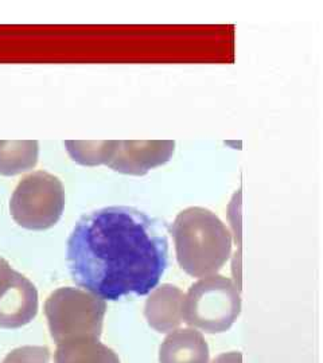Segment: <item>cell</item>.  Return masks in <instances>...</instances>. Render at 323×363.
Segmentation results:
<instances>
[{
    "label": "cell",
    "instance_id": "5b68a950",
    "mask_svg": "<svg viewBox=\"0 0 323 363\" xmlns=\"http://www.w3.org/2000/svg\"><path fill=\"white\" fill-rule=\"evenodd\" d=\"M62 182L46 171H35L18 183L10 201L13 220L27 230H46L62 217Z\"/></svg>",
    "mask_w": 323,
    "mask_h": 363
},
{
    "label": "cell",
    "instance_id": "ba28073f",
    "mask_svg": "<svg viewBox=\"0 0 323 363\" xmlns=\"http://www.w3.org/2000/svg\"><path fill=\"white\" fill-rule=\"evenodd\" d=\"M185 294L178 286L163 284L155 288L146 301L144 316L147 323L160 334L177 330L182 322Z\"/></svg>",
    "mask_w": 323,
    "mask_h": 363
},
{
    "label": "cell",
    "instance_id": "52a82bcc",
    "mask_svg": "<svg viewBox=\"0 0 323 363\" xmlns=\"http://www.w3.org/2000/svg\"><path fill=\"white\" fill-rule=\"evenodd\" d=\"M175 150L173 140H114L106 166L126 175H146L168 163Z\"/></svg>",
    "mask_w": 323,
    "mask_h": 363
},
{
    "label": "cell",
    "instance_id": "4fadbf2b",
    "mask_svg": "<svg viewBox=\"0 0 323 363\" xmlns=\"http://www.w3.org/2000/svg\"><path fill=\"white\" fill-rule=\"evenodd\" d=\"M50 351L40 346H25L11 351L1 363H49Z\"/></svg>",
    "mask_w": 323,
    "mask_h": 363
},
{
    "label": "cell",
    "instance_id": "8fae6325",
    "mask_svg": "<svg viewBox=\"0 0 323 363\" xmlns=\"http://www.w3.org/2000/svg\"><path fill=\"white\" fill-rule=\"evenodd\" d=\"M54 363H120V359L100 340L89 339L57 345Z\"/></svg>",
    "mask_w": 323,
    "mask_h": 363
},
{
    "label": "cell",
    "instance_id": "8992f818",
    "mask_svg": "<svg viewBox=\"0 0 323 363\" xmlns=\"http://www.w3.org/2000/svg\"><path fill=\"white\" fill-rule=\"evenodd\" d=\"M38 313V291L22 273L0 257V327L21 328Z\"/></svg>",
    "mask_w": 323,
    "mask_h": 363
},
{
    "label": "cell",
    "instance_id": "30bf717a",
    "mask_svg": "<svg viewBox=\"0 0 323 363\" xmlns=\"http://www.w3.org/2000/svg\"><path fill=\"white\" fill-rule=\"evenodd\" d=\"M38 154L35 140H0V175L13 177L34 169Z\"/></svg>",
    "mask_w": 323,
    "mask_h": 363
},
{
    "label": "cell",
    "instance_id": "3957f363",
    "mask_svg": "<svg viewBox=\"0 0 323 363\" xmlns=\"http://www.w3.org/2000/svg\"><path fill=\"white\" fill-rule=\"evenodd\" d=\"M105 312V300L73 286L58 288L45 303L49 331L57 345L100 340Z\"/></svg>",
    "mask_w": 323,
    "mask_h": 363
},
{
    "label": "cell",
    "instance_id": "6da1fadb",
    "mask_svg": "<svg viewBox=\"0 0 323 363\" xmlns=\"http://www.w3.org/2000/svg\"><path fill=\"white\" fill-rule=\"evenodd\" d=\"M66 259L73 281L97 298L148 295L168 268V225L128 206L94 210L73 228Z\"/></svg>",
    "mask_w": 323,
    "mask_h": 363
},
{
    "label": "cell",
    "instance_id": "7a4b0ae2",
    "mask_svg": "<svg viewBox=\"0 0 323 363\" xmlns=\"http://www.w3.org/2000/svg\"><path fill=\"white\" fill-rule=\"evenodd\" d=\"M170 233L180 267L193 277L217 274L232 255V234L207 208L194 206L182 210Z\"/></svg>",
    "mask_w": 323,
    "mask_h": 363
},
{
    "label": "cell",
    "instance_id": "277c9868",
    "mask_svg": "<svg viewBox=\"0 0 323 363\" xmlns=\"http://www.w3.org/2000/svg\"><path fill=\"white\" fill-rule=\"evenodd\" d=\"M241 312L240 291L229 277L212 274L189 288L183 298V322L207 334L226 333Z\"/></svg>",
    "mask_w": 323,
    "mask_h": 363
},
{
    "label": "cell",
    "instance_id": "9c48e42d",
    "mask_svg": "<svg viewBox=\"0 0 323 363\" xmlns=\"http://www.w3.org/2000/svg\"><path fill=\"white\" fill-rule=\"evenodd\" d=\"M159 363H209V346L201 331L177 328L159 347Z\"/></svg>",
    "mask_w": 323,
    "mask_h": 363
},
{
    "label": "cell",
    "instance_id": "7c38bea8",
    "mask_svg": "<svg viewBox=\"0 0 323 363\" xmlns=\"http://www.w3.org/2000/svg\"><path fill=\"white\" fill-rule=\"evenodd\" d=\"M70 157L82 166L106 164L114 151V140L100 142H65Z\"/></svg>",
    "mask_w": 323,
    "mask_h": 363
}]
</instances>
